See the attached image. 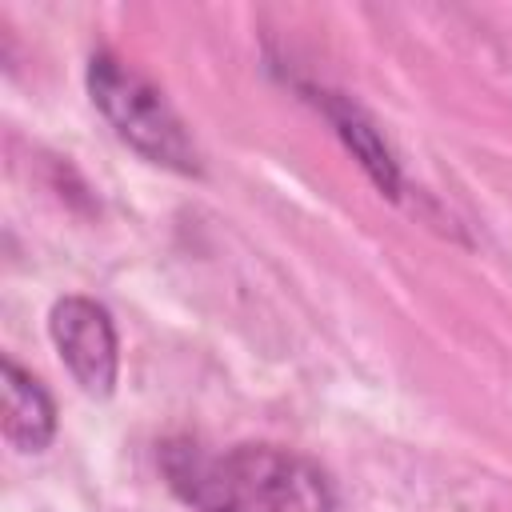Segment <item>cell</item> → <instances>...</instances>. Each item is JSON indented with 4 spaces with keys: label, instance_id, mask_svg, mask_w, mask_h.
Instances as JSON below:
<instances>
[{
    "label": "cell",
    "instance_id": "cell-4",
    "mask_svg": "<svg viewBox=\"0 0 512 512\" xmlns=\"http://www.w3.org/2000/svg\"><path fill=\"white\" fill-rule=\"evenodd\" d=\"M320 104L336 128V136L348 144V152L360 160V168L368 172V180L384 192V196H400L404 180H400V164H396V152L388 148V140L380 136V128L368 120V112L360 104H352L348 96L340 92H320Z\"/></svg>",
    "mask_w": 512,
    "mask_h": 512
},
{
    "label": "cell",
    "instance_id": "cell-5",
    "mask_svg": "<svg viewBox=\"0 0 512 512\" xmlns=\"http://www.w3.org/2000/svg\"><path fill=\"white\" fill-rule=\"evenodd\" d=\"M4 440L20 452H40L48 448L56 432V404L44 392L36 376H28L16 360H4Z\"/></svg>",
    "mask_w": 512,
    "mask_h": 512
},
{
    "label": "cell",
    "instance_id": "cell-1",
    "mask_svg": "<svg viewBox=\"0 0 512 512\" xmlns=\"http://www.w3.org/2000/svg\"><path fill=\"white\" fill-rule=\"evenodd\" d=\"M164 476L180 500L200 512H332L336 488L328 472L280 444H236L208 452L172 440L160 452Z\"/></svg>",
    "mask_w": 512,
    "mask_h": 512
},
{
    "label": "cell",
    "instance_id": "cell-2",
    "mask_svg": "<svg viewBox=\"0 0 512 512\" xmlns=\"http://www.w3.org/2000/svg\"><path fill=\"white\" fill-rule=\"evenodd\" d=\"M88 96L100 108V116L116 128V136L144 160L172 168L180 176H200V152L184 120L164 100V92L132 64L116 60L112 52H96L88 60Z\"/></svg>",
    "mask_w": 512,
    "mask_h": 512
},
{
    "label": "cell",
    "instance_id": "cell-3",
    "mask_svg": "<svg viewBox=\"0 0 512 512\" xmlns=\"http://www.w3.org/2000/svg\"><path fill=\"white\" fill-rule=\"evenodd\" d=\"M48 332H52V344L64 368L76 376V384L92 396H108L116 384V368H120L116 324L108 308L88 296H64L52 304Z\"/></svg>",
    "mask_w": 512,
    "mask_h": 512
}]
</instances>
